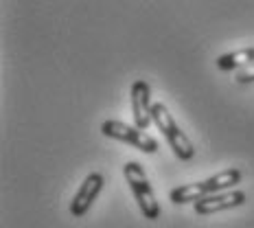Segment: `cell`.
<instances>
[{"label":"cell","mask_w":254,"mask_h":228,"mask_svg":"<svg viewBox=\"0 0 254 228\" xmlns=\"http://www.w3.org/2000/svg\"><path fill=\"white\" fill-rule=\"evenodd\" d=\"M241 182V171L239 169H224V171L215 173V176L202 180V182H193V184H182V187H176L169 193L173 204H189V202H199L204 198H210V195H217L221 191H230L235 189V184Z\"/></svg>","instance_id":"cell-1"},{"label":"cell","mask_w":254,"mask_h":228,"mask_svg":"<svg viewBox=\"0 0 254 228\" xmlns=\"http://www.w3.org/2000/svg\"><path fill=\"white\" fill-rule=\"evenodd\" d=\"M123 176L127 180V184H129L131 193H134L136 202L140 206V213L147 217V220L156 222L158 217H160V204H158L156 200V193H153L149 180H147V173L145 169H142L140 162H125L123 167Z\"/></svg>","instance_id":"cell-2"},{"label":"cell","mask_w":254,"mask_h":228,"mask_svg":"<svg viewBox=\"0 0 254 228\" xmlns=\"http://www.w3.org/2000/svg\"><path fill=\"white\" fill-rule=\"evenodd\" d=\"M151 119H153V123L158 125V130L165 134L169 147H171L173 153H176L180 160H193V156H195L193 143H190L189 136L178 127V123L173 121L171 112L165 108V103H153Z\"/></svg>","instance_id":"cell-3"},{"label":"cell","mask_w":254,"mask_h":228,"mask_svg":"<svg viewBox=\"0 0 254 228\" xmlns=\"http://www.w3.org/2000/svg\"><path fill=\"white\" fill-rule=\"evenodd\" d=\"M101 132L108 136V139L129 143V145H134L136 150H140L145 153H156L158 152V141L147 134V132L138 130L136 125H127V123H121V121L110 119V121H103Z\"/></svg>","instance_id":"cell-4"},{"label":"cell","mask_w":254,"mask_h":228,"mask_svg":"<svg viewBox=\"0 0 254 228\" xmlns=\"http://www.w3.org/2000/svg\"><path fill=\"white\" fill-rule=\"evenodd\" d=\"M131 114H134V125L138 130L145 132L147 127L153 123L151 119V110H153V103H151V88L145 79H136L131 83Z\"/></svg>","instance_id":"cell-5"},{"label":"cell","mask_w":254,"mask_h":228,"mask_svg":"<svg viewBox=\"0 0 254 228\" xmlns=\"http://www.w3.org/2000/svg\"><path fill=\"white\" fill-rule=\"evenodd\" d=\"M243 202H246V193L239 189H230V191H221L217 195L199 200V202L193 204V209L197 215H215V213H221V211L237 209Z\"/></svg>","instance_id":"cell-6"},{"label":"cell","mask_w":254,"mask_h":228,"mask_svg":"<svg viewBox=\"0 0 254 228\" xmlns=\"http://www.w3.org/2000/svg\"><path fill=\"white\" fill-rule=\"evenodd\" d=\"M101 189H103V173H99V171L90 173V176L81 182V187H79V191L75 193V198H72L70 213L75 217H83L90 211L92 202L99 198Z\"/></svg>","instance_id":"cell-7"},{"label":"cell","mask_w":254,"mask_h":228,"mask_svg":"<svg viewBox=\"0 0 254 228\" xmlns=\"http://www.w3.org/2000/svg\"><path fill=\"white\" fill-rule=\"evenodd\" d=\"M254 62V46H248V49H239V51H232V53H226V55L217 57V68L224 73H230V71H241L246 68L248 64Z\"/></svg>","instance_id":"cell-8"},{"label":"cell","mask_w":254,"mask_h":228,"mask_svg":"<svg viewBox=\"0 0 254 228\" xmlns=\"http://www.w3.org/2000/svg\"><path fill=\"white\" fill-rule=\"evenodd\" d=\"M235 81L237 83H252L254 81V62L235 73Z\"/></svg>","instance_id":"cell-9"}]
</instances>
